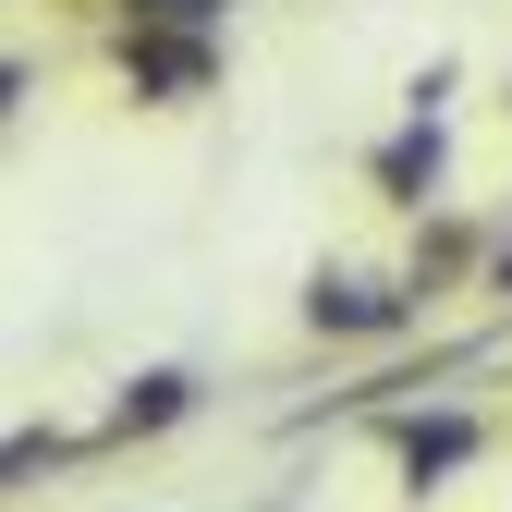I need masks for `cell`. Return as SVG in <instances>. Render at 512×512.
I'll use <instances>...</instances> for the list:
<instances>
[{
	"mask_svg": "<svg viewBox=\"0 0 512 512\" xmlns=\"http://www.w3.org/2000/svg\"><path fill=\"white\" fill-rule=\"evenodd\" d=\"M439 171H452V135H439V98H415V110H403V135L366 159V183H378L391 208H427V196H439Z\"/></svg>",
	"mask_w": 512,
	"mask_h": 512,
	"instance_id": "277c9868",
	"label": "cell"
},
{
	"mask_svg": "<svg viewBox=\"0 0 512 512\" xmlns=\"http://www.w3.org/2000/svg\"><path fill=\"white\" fill-rule=\"evenodd\" d=\"M110 61H122V98H147V110H196L220 86V37L208 25H122Z\"/></svg>",
	"mask_w": 512,
	"mask_h": 512,
	"instance_id": "6da1fadb",
	"label": "cell"
},
{
	"mask_svg": "<svg viewBox=\"0 0 512 512\" xmlns=\"http://www.w3.org/2000/svg\"><path fill=\"white\" fill-rule=\"evenodd\" d=\"M464 269H488V232H476V220H427L415 256H403V281H415V293H452Z\"/></svg>",
	"mask_w": 512,
	"mask_h": 512,
	"instance_id": "8992f818",
	"label": "cell"
},
{
	"mask_svg": "<svg viewBox=\"0 0 512 512\" xmlns=\"http://www.w3.org/2000/svg\"><path fill=\"white\" fill-rule=\"evenodd\" d=\"M476 281H488V305H512V232L488 244V269H476Z\"/></svg>",
	"mask_w": 512,
	"mask_h": 512,
	"instance_id": "ba28073f",
	"label": "cell"
},
{
	"mask_svg": "<svg viewBox=\"0 0 512 512\" xmlns=\"http://www.w3.org/2000/svg\"><path fill=\"white\" fill-rule=\"evenodd\" d=\"M415 317H427L415 281H366V269H317L305 281V330L317 342H403Z\"/></svg>",
	"mask_w": 512,
	"mask_h": 512,
	"instance_id": "7a4b0ae2",
	"label": "cell"
},
{
	"mask_svg": "<svg viewBox=\"0 0 512 512\" xmlns=\"http://www.w3.org/2000/svg\"><path fill=\"white\" fill-rule=\"evenodd\" d=\"M74 452H98V439H74V427H49V415H37V427H13V439H0V500H13L25 476H61Z\"/></svg>",
	"mask_w": 512,
	"mask_h": 512,
	"instance_id": "52a82bcc",
	"label": "cell"
},
{
	"mask_svg": "<svg viewBox=\"0 0 512 512\" xmlns=\"http://www.w3.org/2000/svg\"><path fill=\"white\" fill-rule=\"evenodd\" d=\"M25 86H37V74H25V61H0V122H13V110H25Z\"/></svg>",
	"mask_w": 512,
	"mask_h": 512,
	"instance_id": "9c48e42d",
	"label": "cell"
},
{
	"mask_svg": "<svg viewBox=\"0 0 512 512\" xmlns=\"http://www.w3.org/2000/svg\"><path fill=\"white\" fill-rule=\"evenodd\" d=\"M110 13H122V0H110Z\"/></svg>",
	"mask_w": 512,
	"mask_h": 512,
	"instance_id": "30bf717a",
	"label": "cell"
},
{
	"mask_svg": "<svg viewBox=\"0 0 512 512\" xmlns=\"http://www.w3.org/2000/svg\"><path fill=\"white\" fill-rule=\"evenodd\" d=\"M183 415H196V378H183V366H147V378H122V403H110L86 439H98V452H135V439H159V427H183Z\"/></svg>",
	"mask_w": 512,
	"mask_h": 512,
	"instance_id": "5b68a950",
	"label": "cell"
},
{
	"mask_svg": "<svg viewBox=\"0 0 512 512\" xmlns=\"http://www.w3.org/2000/svg\"><path fill=\"white\" fill-rule=\"evenodd\" d=\"M378 427H391V464H403V488H415V500H427L439 476H464V464H476V439H488V427H476V415H452V403H439V415L378 403Z\"/></svg>",
	"mask_w": 512,
	"mask_h": 512,
	"instance_id": "3957f363",
	"label": "cell"
}]
</instances>
